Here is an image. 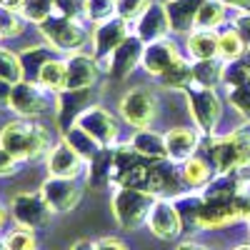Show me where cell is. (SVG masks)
<instances>
[{
	"mask_svg": "<svg viewBox=\"0 0 250 250\" xmlns=\"http://www.w3.org/2000/svg\"><path fill=\"white\" fill-rule=\"evenodd\" d=\"M0 145L20 163H33L50 153V130L35 118H15L3 125Z\"/></svg>",
	"mask_w": 250,
	"mask_h": 250,
	"instance_id": "cell-1",
	"label": "cell"
},
{
	"mask_svg": "<svg viewBox=\"0 0 250 250\" xmlns=\"http://www.w3.org/2000/svg\"><path fill=\"white\" fill-rule=\"evenodd\" d=\"M200 150L213 163L215 173H240L250 168V123L225 135H203Z\"/></svg>",
	"mask_w": 250,
	"mask_h": 250,
	"instance_id": "cell-2",
	"label": "cell"
},
{
	"mask_svg": "<svg viewBox=\"0 0 250 250\" xmlns=\"http://www.w3.org/2000/svg\"><path fill=\"white\" fill-rule=\"evenodd\" d=\"M40 35L48 45H53L58 53H80L88 43V28H85V20H75V18H68L62 13H53L48 20L38 25Z\"/></svg>",
	"mask_w": 250,
	"mask_h": 250,
	"instance_id": "cell-3",
	"label": "cell"
},
{
	"mask_svg": "<svg viewBox=\"0 0 250 250\" xmlns=\"http://www.w3.org/2000/svg\"><path fill=\"white\" fill-rule=\"evenodd\" d=\"M155 195L148 190H138V188H115L110 198V210L115 223L123 230H138L145 225L150 215V208L155 205Z\"/></svg>",
	"mask_w": 250,
	"mask_h": 250,
	"instance_id": "cell-4",
	"label": "cell"
},
{
	"mask_svg": "<svg viewBox=\"0 0 250 250\" xmlns=\"http://www.w3.org/2000/svg\"><path fill=\"white\" fill-rule=\"evenodd\" d=\"M183 93H185L188 110H190L195 128L203 135L218 133V125H220V118H223V98L218 95V90L215 88H203V85H190Z\"/></svg>",
	"mask_w": 250,
	"mask_h": 250,
	"instance_id": "cell-5",
	"label": "cell"
},
{
	"mask_svg": "<svg viewBox=\"0 0 250 250\" xmlns=\"http://www.w3.org/2000/svg\"><path fill=\"white\" fill-rule=\"evenodd\" d=\"M10 110L18 118H40L55 110V93L43 88L38 80H20L13 85Z\"/></svg>",
	"mask_w": 250,
	"mask_h": 250,
	"instance_id": "cell-6",
	"label": "cell"
},
{
	"mask_svg": "<svg viewBox=\"0 0 250 250\" xmlns=\"http://www.w3.org/2000/svg\"><path fill=\"white\" fill-rule=\"evenodd\" d=\"M120 120L128 123L133 130L150 128L158 118V95L148 88H130L118 103Z\"/></svg>",
	"mask_w": 250,
	"mask_h": 250,
	"instance_id": "cell-7",
	"label": "cell"
},
{
	"mask_svg": "<svg viewBox=\"0 0 250 250\" xmlns=\"http://www.w3.org/2000/svg\"><path fill=\"white\" fill-rule=\"evenodd\" d=\"M133 33H130V23L123 18H110V20H103V23H95L93 35H90V43H93V55L100 62V68L108 62V58L115 53V48L120 43H125Z\"/></svg>",
	"mask_w": 250,
	"mask_h": 250,
	"instance_id": "cell-8",
	"label": "cell"
},
{
	"mask_svg": "<svg viewBox=\"0 0 250 250\" xmlns=\"http://www.w3.org/2000/svg\"><path fill=\"white\" fill-rule=\"evenodd\" d=\"M10 215H13L15 225L30 228V230H40V228H45L50 223L53 210L38 190V193H18L10 200Z\"/></svg>",
	"mask_w": 250,
	"mask_h": 250,
	"instance_id": "cell-9",
	"label": "cell"
},
{
	"mask_svg": "<svg viewBox=\"0 0 250 250\" xmlns=\"http://www.w3.org/2000/svg\"><path fill=\"white\" fill-rule=\"evenodd\" d=\"M40 195L45 198L53 213H70L83 200V185L78 178H55L48 175L40 185Z\"/></svg>",
	"mask_w": 250,
	"mask_h": 250,
	"instance_id": "cell-10",
	"label": "cell"
},
{
	"mask_svg": "<svg viewBox=\"0 0 250 250\" xmlns=\"http://www.w3.org/2000/svg\"><path fill=\"white\" fill-rule=\"evenodd\" d=\"M143 50H145V43L133 33L125 43H120L115 48V53L108 58V62L103 65V70H105L113 80H128L138 68H143Z\"/></svg>",
	"mask_w": 250,
	"mask_h": 250,
	"instance_id": "cell-11",
	"label": "cell"
},
{
	"mask_svg": "<svg viewBox=\"0 0 250 250\" xmlns=\"http://www.w3.org/2000/svg\"><path fill=\"white\" fill-rule=\"evenodd\" d=\"M145 225H148V230L158 240H175L185 230L183 218L178 213L173 198H158L155 205L150 208V215H148V220H145Z\"/></svg>",
	"mask_w": 250,
	"mask_h": 250,
	"instance_id": "cell-12",
	"label": "cell"
},
{
	"mask_svg": "<svg viewBox=\"0 0 250 250\" xmlns=\"http://www.w3.org/2000/svg\"><path fill=\"white\" fill-rule=\"evenodd\" d=\"M78 125L80 128H85L103 148H113L120 138V123L118 118L103 105H90L85 113L78 118Z\"/></svg>",
	"mask_w": 250,
	"mask_h": 250,
	"instance_id": "cell-13",
	"label": "cell"
},
{
	"mask_svg": "<svg viewBox=\"0 0 250 250\" xmlns=\"http://www.w3.org/2000/svg\"><path fill=\"white\" fill-rule=\"evenodd\" d=\"M148 190L155 198H175L183 190H188L185 180H183L180 163H173L170 158L153 160L150 163V188Z\"/></svg>",
	"mask_w": 250,
	"mask_h": 250,
	"instance_id": "cell-14",
	"label": "cell"
},
{
	"mask_svg": "<svg viewBox=\"0 0 250 250\" xmlns=\"http://www.w3.org/2000/svg\"><path fill=\"white\" fill-rule=\"evenodd\" d=\"M93 105V88L88 90H60L55 93V125L60 133H65L78 118Z\"/></svg>",
	"mask_w": 250,
	"mask_h": 250,
	"instance_id": "cell-15",
	"label": "cell"
},
{
	"mask_svg": "<svg viewBox=\"0 0 250 250\" xmlns=\"http://www.w3.org/2000/svg\"><path fill=\"white\" fill-rule=\"evenodd\" d=\"M85 168H88V163L83 160L62 138L45 155V170H48V175H55V178H80L85 173Z\"/></svg>",
	"mask_w": 250,
	"mask_h": 250,
	"instance_id": "cell-16",
	"label": "cell"
},
{
	"mask_svg": "<svg viewBox=\"0 0 250 250\" xmlns=\"http://www.w3.org/2000/svg\"><path fill=\"white\" fill-rule=\"evenodd\" d=\"M135 35L143 43H155L170 35V18H168V8L165 0H153L138 20H135Z\"/></svg>",
	"mask_w": 250,
	"mask_h": 250,
	"instance_id": "cell-17",
	"label": "cell"
},
{
	"mask_svg": "<svg viewBox=\"0 0 250 250\" xmlns=\"http://www.w3.org/2000/svg\"><path fill=\"white\" fill-rule=\"evenodd\" d=\"M240 220L243 215L235 200H203L198 230H223V228H230Z\"/></svg>",
	"mask_w": 250,
	"mask_h": 250,
	"instance_id": "cell-18",
	"label": "cell"
},
{
	"mask_svg": "<svg viewBox=\"0 0 250 250\" xmlns=\"http://www.w3.org/2000/svg\"><path fill=\"white\" fill-rule=\"evenodd\" d=\"M68 88L70 90H88L98 85L100 78V62L93 53H70L68 58Z\"/></svg>",
	"mask_w": 250,
	"mask_h": 250,
	"instance_id": "cell-19",
	"label": "cell"
},
{
	"mask_svg": "<svg viewBox=\"0 0 250 250\" xmlns=\"http://www.w3.org/2000/svg\"><path fill=\"white\" fill-rule=\"evenodd\" d=\"M203 143V133L198 128H170L165 133V148H168V158L173 163H185L193 155H198Z\"/></svg>",
	"mask_w": 250,
	"mask_h": 250,
	"instance_id": "cell-20",
	"label": "cell"
},
{
	"mask_svg": "<svg viewBox=\"0 0 250 250\" xmlns=\"http://www.w3.org/2000/svg\"><path fill=\"white\" fill-rule=\"evenodd\" d=\"M178 45L173 43L170 38H163L155 40V43H145L143 50V70L150 73V75H163L173 65V60L178 58Z\"/></svg>",
	"mask_w": 250,
	"mask_h": 250,
	"instance_id": "cell-21",
	"label": "cell"
},
{
	"mask_svg": "<svg viewBox=\"0 0 250 250\" xmlns=\"http://www.w3.org/2000/svg\"><path fill=\"white\" fill-rule=\"evenodd\" d=\"M205 0H165L168 8V18H170V33L175 35H188L195 28L198 20V10Z\"/></svg>",
	"mask_w": 250,
	"mask_h": 250,
	"instance_id": "cell-22",
	"label": "cell"
},
{
	"mask_svg": "<svg viewBox=\"0 0 250 250\" xmlns=\"http://www.w3.org/2000/svg\"><path fill=\"white\" fill-rule=\"evenodd\" d=\"M220 48V33L210 28H193L185 35V50L193 60H208V58H218Z\"/></svg>",
	"mask_w": 250,
	"mask_h": 250,
	"instance_id": "cell-23",
	"label": "cell"
},
{
	"mask_svg": "<svg viewBox=\"0 0 250 250\" xmlns=\"http://www.w3.org/2000/svg\"><path fill=\"white\" fill-rule=\"evenodd\" d=\"M180 170H183V180H185L188 190H203L215 175L213 163L203 155H193L190 160H185L180 165Z\"/></svg>",
	"mask_w": 250,
	"mask_h": 250,
	"instance_id": "cell-24",
	"label": "cell"
},
{
	"mask_svg": "<svg viewBox=\"0 0 250 250\" xmlns=\"http://www.w3.org/2000/svg\"><path fill=\"white\" fill-rule=\"evenodd\" d=\"M130 143L135 145V150L148 158V160H163L168 158V148H165V133H155L153 128H143V130H135Z\"/></svg>",
	"mask_w": 250,
	"mask_h": 250,
	"instance_id": "cell-25",
	"label": "cell"
},
{
	"mask_svg": "<svg viewBox=\"0 0 250 250\" xmlns=\"http://www.w3.org/2000/svg\"><path fill=\"white\" fill-rule=\"evenodd\" d=\"M38 83L43 88H48L50 93H60L68 90V60L53 55L38 73Z\"/></svg>",
	"mask_w": 250,
	"mask_h": 250,
	"instance_id": "cell-26",
	"label": "cell"
},
{
	"mask_svg": "<svg viewBox=\"0 0 250 250\" xmlns=\"http://www.w3.org/2000/svg\"><path fill=\"white\" fill-rule=\"evenodd\" d=\"M62 140H65L68 145H70V148L83 158V160H85V163H90L100 150H103V145L85 130V128H80V125L75 123V125H70V128L65 130V133H62Z\"/></svg>",
	"mask_w": 250,
	"mask_h": 250,
	"instance_id": "cell-27",
	"label": "cell"
},
{
	"mask_svg": "<svg viewBox=\"0 0 250 250\" xmlns=\"http://www.w3.org/2000/svg\"><path fill=\"white\" fill-rule=\"evenodd\" d=\"M160 85L168 88V90H185L193 85V62L185 60L183 55H178L173 60V65L165 70L163 75H158Z\"/></svg>",
	"mask_w": 250,
	"mask_h": 250,
	"instance_id": "cell-28",
	"label": "cell"
},
{
	"mask_svg": "<svg viewBox=\"0 0 250 250\" xmlns=\"http://www.w3.org/2000/svg\"><path fill=\"white\" fill-rule=\"evenodd\" d=\"M58 50L48 43H38V45H30L25 50H20V62H23V73H25V80H38V73L45 62L55 55Z\"/></svg>",
	"mask_w": 250,
	"mask_h": 250,
	"instance_id": "cell-29",
	"label": "cell"
},
{
	"mask_svg": "<svg viewBox=\"0 0 250 250\" xmlns=\"http://www.w3.org/2000/svg\"><path fill=\"white\" fill-rule=\"evenodd\" d=\"M223 65H225V60H220V58L193 60V85L218 88L223 83Z\"/></svg>",
	"mask_w": 250,
	"mask_h": 250,
	"instance_id": "cell-30",
	"label": "cell"
},
{
	"mask_svg": "<svg viewBox=\"0 0 250 250\" xmlns=\"http://www.w3.org/2000/svg\"><path fill=\"white\" fill-rule=\"evenodd\" d=\"M110 168H113V148H103L85 168V183L90 188L110 185Z\"/></svg>",
	"mask_w": 250,
	"mask_h": 250,
	"instance_id": "cell-31",
	"label": "cell"
},
{
	"mask_svg": "<svg viewBox=\"0 0 250 250\" xmlns=\"http://www.w3.org/2000/svg\"><path fill=\"white\" fill-rule=\"evenodd\" d=\"M178 213L183 218V228H193L198 230V218H200V208H203V193L200 190H183L180 195L173 198Z\"/></svg>",
	"mask_w": 250,
	"mask_h": 250,
	"instance_id": "cell-32",
	"label": "cell"
},
{
	"mask_svg": "<svg viewBox=\"0 0 250 250\" xmlns=\"http://www.w3.org/2000/svg\"><path fill=\"white\" fill-rule=\"evenodd\" d=\"M248 43L240 38V33L235 28H225L220 33V48H218V58L225 60V62H230V60H240L248 55Z\"/></svg>",
	"mask_w": 250,
	"mask_h": 250,
	"instance_id": "cell-33",
	"label": "cell"
},
{
	"mask_svg": "<svg viewBox=\"0 0 250 250\" xmlns=\"http://www.w3.org/2000/svg\"><path fill=\"white\" fill-rule=\"evenodd\" d=\"M228 8L223 0H205L198 10V20H195V28H210L218 30L225 20H228Z\"/></svg>",
	"mask_w": 250,
	"mask_h": 250,
	"instance_id": "cell-34",
	"label": "cell"
},
{
	"mask_svg": "<svg viewBox=\"0 0 250 250\" xmlns=\"http://www.w3.org/2000/svg\"><path fill=\"white\" fill-rule=\"evenodd\" d=\"M25 25H28V20L23 18L20 10H10V8L0 5V38L3 40L20 38L25 33Z\"/></svg>",
	"mask_w": 250,
	"mask_h": 250,
	"instance_id": "cell-35",
	"label": "cell"
},
{
	"mask_svg": "<svg viewBox=\"0 0 250 250\" xmlns=\"http://www.w3.org/2000/svg\"><path fill=\"white\" fill-rule=\"evenodd\" d=\"M223 85L225 88H240V85H250V65L248 60H230L223 65Z\"/></svg>",
	"mask_w": 250,
	"mask_h": 250,
	"instance_id": "cell-36",
	"label": "cell"
},
{
	"mask_svg": "<svg viewBox=\"0 0 250 250\" xmlns=\"http://www.w3.org/2000/svg\"><path fill=\"white\" fill-rule=\"evenodd\" d=\"M20 13H23V18L28 20V23L40 25L53 13H58V8H55V0H23Z\"/></svg>",
	"mask_w": 250,
	"mask_h": 250,
	"instance_id": "cell-37",
	"label": "cell"
},
{
	"mask_svg": "<svg viewBox=\"0 0 250 250\" xmlns=\"http://www.w3.org/2000/svg\"><path fill=\"white\" fill-rule=\"evenodd\" d=\"M0 78H5L10 83L25 80L23 62H20V53H13L8 48H0Z\"/></svg>",
	"mask_w": 250,
	"mask_h": 250,
	"instance_id": "cell-38",
	"label": "cell"
},
{
	"mask_svg": "<svg viewBox=\"0 0 250 250\" xmlns=\"http://www.w3.org/2000/svg\"><path fill=\"white\" fill-rule=\"evenodd\" d=\"M3 240H5L8 250H38V238H35V230H30V228L18 225Z\"/></svg>",
	"mask_w": 250,
	"mask_h": 250,
	"instance_id": "cell-39",
	"label": "cell"
},
{
	"mask_svg": "<svg viewBox=\"0 0 250 250\" xmlns=\"http://www.w3.org/2000/svg\"><path fill=\"white\" fill-rule=\"evenodd\" d=\"M225 100L230 103V108H233V110H235L240 118L250 120V85L228 88V95H225Z\"/></svg>",
	"mask_w": 250,
	"mask_h": 250,
	"instance_id": "cell-40",
	"label": "cell"
},
{
	"mask_svg": "<svg viewBox=\"0 0 250 250\" xmlns=\"http://www.w3.org/2000/svg\"><path fill=\"white\" fill-rule=\"evenodd\" d=\"M153 0H115V15L128 20V23H135V20L148 10V5Z\"/></svg>",
	"mask_w": 250,
	"mask_h": 250,
	"instance_id": "cell-41",
	"label": "cell"
},
{
	"mask_svg": "<svg viewBox=\"0 0 250 250\" xmlns=\"http://www.w3.org/2000/svg\"><path fill=\"white\" fill-rule=\"evenodd\" d=\"M115 18V0H88V23Z\"/></svg>",
	"mask_w": 250,
	"mask_h": 250,
	"instance_id": "cell-42",
	"label": "cell"
},
{
	"mask_svg": "<svg viewBox=\"0 0 250 250\" xmlns=\"http://www.w3.org/2000/svg\"><path fill=\"white\" fill-rule=\"evenodd\" d=\"M55 8L62 15L88 23V0H55Z\"/></svg>",
	"mask_w": 250,
	"mask_h": 250,
	"instance_id": "cell-43",
	"label": "cell"
},
{
	"mask_svg": "<svg viewBox=\"0 0 250 250\" xmlns=\"http://www.w3.org/2000/svg\"><path fill=\"white\" fill-rule=\"evenodd\" d=\"M20 168V160L13 158L3 145H0V178H8V175H15Z\"/></svg>",
	"mask_w": 250,
	"mask_h": 250,
	"instance_id": "cell-44",
	"label": "cell"
},
{
	"mask_svg": "<svg viewBox=\"0 0 250 250\" xmlns=\"http://www.w3.org/2000/svg\"><path fill=\"white\" fill-rule=\"evenodd\" d=\"M233 28L240 33V38L248 43V48H250V10H240L238 15H235V20H233Z\"/></svg>",
	"mask_w": 250,
	"mask_h": 250,
	"instance_id": "cell-45",
	"label": "cell"
},
{
	"mask_svg": "<svg viewBox=\"0 0 250 250\" xmlns=\"http://www.w3.org/2000/svg\"><path fill=\"white\" fill-rule=\"evenodd\" d=\"M95 250H128V245L115 235H105V238L95 240Z\"/></svg>",
	"mask_w": 250,
	"mask_h": 250,
	"instance_id": "cell-46",
	"label": "cell"
},
{
	"mask_svg": "<svg viewBox=\"0 0 250 250\" xmlns=\"http://www.w3.org/2000/svg\"><path fill=\"white\" fill-rule=\"evenodd\" d=\"M13 85L15 83L0 78V108H10V95H13Z\"/></svg>",
	"mask_w": 250,
	"mask_h": 250,
	"instance_id": "cell-47",
	"label": "cell"
},
{
	"mask_svg": "<svg viewBox=\"0 0 250 250\" xmlns=\"http://www.w3.org/2000/svg\"><path fill=\"white\" fill-rule=\"evenodd\" d=\"M223 3L230 8V10H250V0H223Z\"/></svg>",
	"mask_w": 250,
	"mask_h": 250,
	"instance_id": "cell-48",
	"label": "cell"
},
{
	"mask_svg": "<svg viewBox=\"0 0 250 250\" xmlns=\"http://www.w3.org/2000/svg\"><path fill=\"white\" fill-rule=\"evenodd\" d=\"M175 250H210V248H205V245H200V243H193V240H185V243H180Z\"/></svg>",
	"mask_w": 250,
	"mask_h": 250,
	"instance_id": "cell-49",
	"label": "cell"
},
{
	"mask_svg": "<svg viewBox=\"0 0 250 250\" xmlns=\"http://www.w3.org/2000/svg\"><path fill=\"white\" fill-rule=\"evenodd\" d=\"M70 250H95V240H78Z\"/></svg>",
	"mask_w": 250,
	"mask_h": 250,
	"instance_id": "cell-50",
	"label": "cell"
},
{
	"mask_svg": "<svg viewBox=\"0 0 250 250\" xmlns=\"http://www.w3.org/2000/svg\"><path fill=\"white\" fill-rule=\"evenodd\" d=\"M0 5H3V8H10V10H20L23 0H0Z\"/></svg>",
	"mask_w": 250,
	"mask_h": 250,
	"instance_id": "cell-51",
	"label": "cell"
},
{
	"mask_svg": "<svg viewBox=\"0 0 250 250\" xmlns=\"http://www.w3.org/2000/svg\"><path fill=\"white\" fill-rule=\"evenodd\" d=\"M8 215H10V210H8L5 205H0V230L5 228V223H8Z\"/></svg>",
	"mask_w": 250,
	"mask_h": 250,
	"instance_id": "cell-52",
	"label": "cell"
},
{
	"mask_svg": "<svg viewBox=\"0 0 250 250\" xmlns=\"http://www.w3.org/2000/svg\"><path fill=\"white\" fill-rule=\"evenodd\" d=\"M233 250H250V243H240V245H235Z\"/></svg>",
	"mask_w": 250,
	"mask_h": 250,
	"instance_id": "cell-53",
	"label": "cell"
},
{
	"mask_svg": "<svg viewBox=\"0 0 250 250\" xmlns=\"http://www.w3.org/2000/svg\"><path fill=\"white\" fill-rule=\"evenodd\" d=\"M0 250H8V245H5V240H0Z\"/></svg>",
	"mask_w": 250,
	"mask_h": 250,
	"instance_id": "cell-54",
	"label": "cell"
},
{
	"mask_svg": "<svg viewBox=\"0 0 250 250\" xmlns=\"http://www.w3.org/2000/svg\"><path fill=\"white\" fill-rule=\"evenodd\" d=\"M245 223H248V230H250V215H248V218H245Z\"/></svg>",
	"mask_w": 250,
	"mask_h": 250,
	"instance_id": "cell-55",
	"label": "cell"
},
{
	"mask_svg": "<svg viewBox=\"0 0 250 250\" xmlns=\"http://www.w3.org/2000/svg\"><path fill=\"white\" fill-rule=\"evenodd\" d=\"M0 43H3V38H0Z\"/></svg>",
	"mask_w": 250,
	"mask_h": 250,
	"instance_id": "cell-56",
	"label": "cell"
}]
</instances>
